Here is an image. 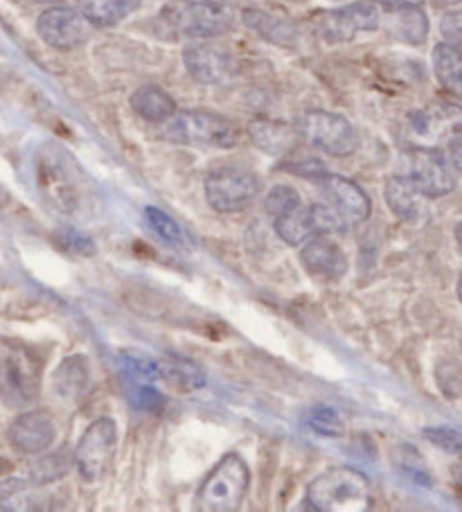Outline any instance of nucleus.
<instances>
[{"label":"nucleus","instance_id":"1","mask_svg":"<svg viewBox=\"0 0 462 512\" xmlns=\"http://www.w3.org/2000/svg\"><path fill=\"white\" fill-rule=\"evenodd\" d=\"M43 361L28 343L0 339V400L16 411H25L39 400Z\"/></svg>","mask_w":462,"mask_h":512},{"label":"nucleus","instance_id":"2","mask_svg":"<svg viewBox=\"0 0 462 512\" xmlns=\"http://www.w3.org/2000/svg\"><path fill=\"white\" fill-rule=\"evenodd\" d=\"M307 506L318 512H361L372 508L368 476L354 467H332L309 483Z\"/></svg>","mask_w":462,"mask_h":512},{"label":"nucleus","instance_id":"3","mask_svg":"<svg viewBox=\"0 0 462 512\" xmlns=\"http://www.w3.org/2000/svg\"><path fill=\"white\" fill-rule=\"evenodd\" d=\"M161 23L183 39H212L235 28V16L215 0H172L163 7Z\"/></svg>","mask_w":462,"mask_h":512},{"label":"nucleus","instance_id":"4","mask_svg":"<svg viewBox=\"0 0 462 512\" xmlns=\"http://www.w3.org/2000/svg\"><path fill=\"white\" fill-rule=\"evenodd\" d=\"M163 136L176 145L233 149L239 145V129L226 116L206 109L176 111L167 120Z\"/></svg>","mask_w":462,"mask_h":512},{"label":"nucleus","instance_id":"5","mask_svg":"<svg viewBox=\"0 0 462 512\" xmlns=\"http://www.w3.org/2000/svg\"><path fill=\"white\" fill-rule=\"evenodd\" d=\"M251 488V470L239 454H226L203 479L194 494V508L203 512H230L242 506Z\"/></svg>","mask_w":462,"mask_h":512},{"label":"nucleus","instance_id":"6","mask_svg":"<svg viewBox=\"0 0 462 512\" xmlns=\"http://www.w3.org/2000/svg\"><path fill=\"white\" fill-rule=\"evenodd\" d=\"M300 140L321 149L327 156H350L357 152L359 136L348 118L330 111H307L296 120Z\"/></svg>","mask_w":462,"mask_h":512},{"label":"nucleus","instance_id":"7","mask_svg":"<svg viewBox=\"0 0 462 512\" xmlns=\"http://www.w3.org/2000/svg\"><path fill=\"white\" fill-rule=\"evenodd\" d=\"M118 447V425L111 418H97L79 438L75 447V467L84 483L97 485L106 479Z\"/></svg>","mask_w":462,"mask_h":512},{"label":"nucleus","instance_id":"8","mask_svg":"<svg viewBox=\"0 0 462 512\" xmlns=\"http://www.w3.org/2000/svg\"><path fill=\"white\" fill-rule=\"evenodd\" d=\"M260 188V179L239 167H224V170L212 172L203 183L210 208L221 215L242 213L257 199Z\"/></svg>","mask_w":462,"mask_h":512},{"label":"nucleus","instance_id":"9","mask_svg":"<svg viewBox=\"0 0 462 512\" xmlns=\"http://www.w3.org/2000/svg\"><path fill=\"white\" fill-rule=\"evenodd\" d=\"M404 176L426 199L447 197L456 190V176L447 158L431 147H415L404 154Z\"/></svg>","mask_w":462,"mask_h":512},{"label":"nucleus","instance_id":"10","mask_svg":"<svg viewBox=\"0 0 462 512\" xmlns=\"http://www.w3.org/2000/svg\"><path fill=\"white\" fill-rule=\"evenodd\" d=\"M312 25L323 41L348 43L363 32H375L379 28V10L370 3H350L339 10L318 12Z\"/></svg>","mask_w":462,"mask_h":512},{"label":"nucleus","instance_id":"11","mask_svg":"<svg viewBox=\"0 0 462 512\" xmlns=\"http://www.w3.org/2000/svg\"><path fill=\"white\" fill-rule=\"evenodd\" d=\"M93 23L82 12L70 7H50L37 21V32L46 46L55 50L82 48L91 39Z\"/></svg>","mask_w":462,"mask_h":512},{"label":"nucleus","instance_id":"12","mask_svg":"<svg viewBox=\"0 0 462 512\" xmlns=\"http://www.w3.org/2000/svg\"><path fill=\"white\" fill-rule=\"evenodd\" d=\"M7 440L19 454H43L57 440V422L48 411L25 409L7 429Z\"/></svg>","mask_w":462,"mask_h":512},{"label":"nucleus","instance_id":"13","mask_svg":"<svg viewBox=\"0 0 462 512\" xmlns=\"http://www.w3.org/2000/svg\"><path fill=\"white\" fill-rule=\"evenodd\" d=\"M321 190L325 203L336 210V215L343 219L345 226L352 228L368 222L372 203L357 183L339 174H327L321 179Z\"/></svg>","mask_w":462,"mask_h":512},{"label":"nucleus","instance_id":"14","mask_svg":"<svg viewBox=\"0 0 462 512\" xmlns=\"http://www.w3.org/2000/svg\"><path fill=\"white\" fill-rule=\"evenodd\" d=\"M408 127L420 140H442L462 131V107L451 102H433L408 116Z\"/></svg>","mask_w":462,"mask_h":512},{"label":"nucleus","instance_id":"15","mask_svg":"<svg viewBox=\"0 0 462 512\" xmlns=\"http://www.w3.org/2000/svg\"><path fill=\"white\" fill-rule=\"evenodd\" d=\"M300 262L314 278L325 282H336L348 273V258L330 235H316L302 244Z\"/></svg>","mask_w":462,"mask_h":512},{"label":"nucleus","instance_id":"16","mask_svg":"<svg viewBox=\"0 0 462 512\" xmlns=\"http://www.w3.org/2000/svg\"><path fill=\"white\" fill-rule=\"evenodd\" d=\"M183 64L190 77L199 84H224L233 75V59L226 50L210 43H192L183 50Z\"/></svg>","mask_w":462,"mask_h":512},{"label":"nucleus","instance_id":"17","mask_svg":"<svg viewBox=\"0 0 462 512\" xmlns=\"http://www.w3.org/2000/svg\"><path fill=\"white\" fill-rule=\"evenodd\" d=\"M244 25L257 37L273 43L278 48H296L300 41L298 25L293 23L289 16L275 14L260 10V7H251V10H244L242 14Z\"/></svg>","mask_w":462,"mask_h":512},{"label":"nucleus","instance_id":"18","mask_svg":"<svg viewBox=\"0 0 462 512\" xmlns=\"http://www.w3.org/2000/svg\"><path fill=\"white\" fill-rule=\"evenodd\" d=\"M91 386V364L84 355L66 357L52 375V388L64 402H82L91 393Z\"/></svg>","mask_w":462,"mask_h":512},{"label":"nucleus","instance_id":"19","mask_svg":"<svg viewBox=\"0 0 462 512\" xmlns=\"http://www.w3.org/2000/svg\"><path fill=\"white\" fill-rule=\"evenodd\" d=\"M384 199L393 215L408 224L422 222L426 215V197L404 174L390 176L384 185Z\"/></svg>","mask_w":462,"mask_h":512},{"label":"nucleus","instance_id":"20","mask_svg":"<svg viewBox=\"0 0 462 512\" xmlns=\"http://www.w3.org/2000/svg\"><path fill=\"white\" fill-rule=\"evenodd\" d=\"M50 497L43 492V485L25 479L0 481V510L7 512H28L46 510Z\"/></svg>","mask_w":462,"mask_h":512},{"label":"nucleus","instance_id":"21","mask_svg":"<svg viewBox=\"0 0 462 512\" xmlns=\"http://www.w3.org/2000/svg\"><path fill=\"white\" fill-rule=\"evenodd\" d=\"M248 136L262 152L273 156L289 154L300 140L296 125H287V122L278 120H253L248 125Z\"/></svg>","mask_w":462,"mask_h":512},{"label":"nucleus","instance_id":"22","mask_svg":"<svg viewBox=\"0 0 462 512\" xmlns=\"http://www.w3.org/2000/svg\"><path fill=\"white\" fill-rule=\"evenodd\" d=\"M131 109L136 113L138 118L147 120V122H167L170 118H174V113L179 111L176 109L174 97L165 91L161 86H140L136 93L131 95Z\"/></svg>","mask_w":462,"mask_h":512},{"label":"nucleus","instance_id":"23","mask_svg":"<svg viewBox=\"0 0 462 512\" xmlns=\"http://www.w3.org/2000/svg\"><path fill=\"white\" fill-rule=\"evenodd\" d=\"M433 70L444 91L462 100V50L451 43H438L433 48Z\"/></svg>","mask_w":462,"mask_h":512},{"label":"nucleus","instance_id":"24","mask_svg":"<svg viewBox=\"0 0 462 512\" xmlns=\"http://www.w3.org/2000/svg\"><path fill=\"white\" fill-rule=\"evenodd\" d=\"M140 0H79L82 12L95 28H113L136 10Z\"/></svg>","mask_w":462,"mask_h":512},{"label":"nucleus","instance_id":"25","mask_svg":"<svg viewBox=\"0 0 462 512\" xmlns=\"http://www.w3.org/2000/svg\"><path fill=\"white\" fill-rule=\"evenodd\" d=\"M161 364V379L181 393H192L206 386V373L185 357H167L158 361Z\"/></svg>","mask_w":462,"mask_h":512},{"label":"nucleus","instance_id":"26","mask_svg":"<svg viewBox=\"0 0 462 512\" xmlns=\"http://www.w3.org/2000/svg\"><path fill=\"white\" fill-rule=\"evenodd\" d=\"M273 228H275V235L289 246H302L318 235L309 208H296L287 215L275 217Z\"/></svg>","mask_w":462,"mask_h":512},{"label":"nucleus","instance_id":"27","mask_svg":"<svg viewBox=\"0 0 462 512\" xmlns=\"http://www.w3.org/2000/svg\"><path fill=\"white\" fill-rule=\"evenodd\" d=\"M395 32L399 39L411 43V46H422L429 37V19H426L422 7L408 5L402 10H395Z\"/></svg>","mask_w":462,"mask_h":512},{"label":"nucleus","instance_id":"28","mask_svg":"<svg viewBox=\"0 0 462 512\" xmlns=\"http://www.w3.org/2000/svg\"><path fill=\"white\" fill-rule=\"evenodd\" d=\"M73 465H75V452L70 454L68 449H59V452L43 456V458H39V461L32 463L30 479L41 483V485L57 483L59 479H64Z\"/></svg>","mask_w":462,"mask_h":512},{"label":"nucleus","instance_id":"29","mask_svg":"<svg viewBox=\"0 0 462 512\" xmlns=\"http://www.w3.org/2000/svg\"><path fill=\"white\" fill-rule=\"evenodd\" d=\"M305 422L309 429L325 438H339L345 431L343 418L334 409H330V406H314V409H309Z\"/></svg>","mask_w":462,"mask_h":512},{"label":"nucleus","instance_id":"30","mask_svg":"<svg viewBox=\"0 0 462 512\" xmlns=\"http://www.w3.org/2000/svg\"><path fill=\"white\" fill-rule=\"evenodd\" d=\"M296 208H300V194L296 188H291V185H287V183L273 185L264 199V210L273 219L287 215Z\"/></svg>","mask_w":462,"mask_h":512},{"label":"nucleus","instance_id":"31","mask_svg":"<svg viewBox=\"0 0 462 512\" xmlns=\"http://www.w3.org/2000/svg\"><path fill=\"white\" fill-rule=\"evenodd\" d=\"M145 219L147 224L154 228V233L165 240L167 244H183V228L179 226L174 217H170L165 210L156 206L145 208Z\"/></svg>","mask_w":462,"mask_h":512},{"label":"nucleus","instance_id":"32","mask_svg":"<svg viewBox=\"0 0 462 512\" xmlns=\"http://www.w3.org/2000/svg\"><path fill=\"white\" fill-rule=\"evenodd\" d=\"M397 467L408 476V479H413L415 483L433 485V476L426 472V467H424V461L420 458V454H417L415 449H411L408 445L399 447Z\"/></svg>","mask_w":462,"mask_h":512},{"label":"nucleus","instance_id":"33","mask_svg":"<svg viewBox=\"0 0 462 512\" xmlns=\"http://www.w3.org/2000/svg\"><path fill=\"white\" fill-rule=\"evenodd\" d=\"M422 434L431 445L440 447L442 452L462 456V429H456V427H426Z\"/></svg>","mask_w":462,"mask_h":512},{"label":"nucleus","instance_id":"34","mask_svg":"<svg viewBox=\"0 0 462 512\" xmlns=\"http://www.w3.org/2000/svg\"><path fill=\"white\" fill-rule=\"evenodd\" d=\"M131 402L136 409L140 411H147V413H158L163 409V395L156 391V388L145 386V384H138L136 388L131 391Z\"/></svg>","mask_w":462,"mask_h":512},{"label":"nucleus","instance_id":"35","mask_svg":"<svg viewBox=\"0 0 462 512\" xmlns=\"http://www.w3.org/2000/svg\"><path fill=\"white\" fill-rule=\"evenodd\" d=\"M59 244H61V249L73 251V253H79V255H93L95 253L93 240H88V237L82 235L79 231H70V228H66V231L59 233Z\"/></svg>","mask_w":462,"mask_h":512},{"label":"nucleus","instance_id":"36","mask_svg":"<svg viewBox=\"0 0 462 512\" xmlns=\"http://www.w3.org/2000/svg\"><path fill=\"white\" fill-rule=\"evenodd\" d=\"M284 170H289L298 176H305V179H323V176H327L325 165L318 161V158H312V156H307L305 161L300 158V161L287 163L284 165Z\"/></svg>","mask_w":462,"mask_h":512},{"label":"nucleus","instance_id":"37","mask_svg":"<svg viewBox=\"0 0 462 512\" xmlns=\"http://www.w3.org/2000/svg\"><path fill=\"white\" fill-rule=\"evenodd\" d=\"M442 34L449 39L451 46H456V43L462 39V14L444 16Z\"/></svg>","mask_w":462,"mask_h":512},{"label":"nucleus","instance_id":"38","mask_svg":"<svg viewBox=\"0 0 462 512\" xmlns=\"http://www.w3.org/2000/svg\"><path fill=\"white\" fill-rule=\"evenodd\" d=\"M449 161L458 172H462V134L449 140Z\"/></svg>","mask_w":462,"mask_h":512},{"label":"nucleus","instance_id":"39","mask_svg":"<svg viewBox=\"0 0 462 512\" xmlns=\"http://www.w3.org/2000/svg\"><path fill=\"white\" fill-rule=\"evenodd\" d=\"M377 3L388 7V10H402V7H408V5H420L422 0H377Z\"/></svg>","mask_w":462,"mask_h":512},{"label":"nucleus","instance_id":"40","mask_svg":"<svg viewBox=\"0 0 462 512\" xmlns=\"http://www.w3.org/2000/svg\"><path fill=\"white\" fill-rule=\"evenodd\" d=\"M7 201H10V194H7V190L3 188V185H0V208H3Z\"/></svg>","mask_w":462,"mask_h":512},{"label":"nucleus","instance_id":"41","mask_svg":"<svg viewBox=\"0 0 462 512\" xmlns=\"http://www.w3.org/2000/svg\"><path fill=\"white\" fill-rule=\"evenodd\" d=\"M456 244H458V249L462 251V222L456 226Z\"/></svg>","mask_w":462,"mask_h":512},{"label":"nucleus","instance_id":"42","mask_svg":"<svg viewBox=\"0 0 462 512\" xmlns=\"http://www.w3.org/2000/svg\"><path fill=\"white\" fill-rule=\"evenodd\" d=\"M453 476H456L458 488H462V467H456V470H453Z\"/></svg>","mask_w":462,"mask_h":512},{"label":"nucleus","instance_id":"43","mask_svg":"<svg viewBox=\"0 0 462 512\" xmlns=\"http://www.w3.org/2000/svg\"><path fill=\"white\" fill-rule=\"evenodd\" d=\"M440 3H444V5H460L462 0H440Z\"/></svg>","mask_w":462,"mask_h":512},{"label":"nucleus","instance_id":"44","mask_svg":"<svg viewBox=\"0 0 462 512\" xmlns=\"http://www.w3.org/2000/svg\"><path fill=\"white\" fill-rule=\"evenodd\" d=\"M458 298L462 300V276H460V280H458Z\"/></svg>","mask_w":462,"mask_h":512},{"label":"nucleus","instance_id":"45","mask_svg":"<svg viewBox=\"0 0 462 512\" xmlns=\"http://www.w3.org/2000/svg\"><path fill=\"white\" fill-rule=\"evenodd\" d=\"M30 3H57V0H30Z\"/></svg>","mask_w":462,"mask_h":512},{"label":"nucleus","instance_id":"46","mask_svg":"<svg viewBox=\"0 0 462 512\" xmlns=\"http://www.w3.org/2000/svg\"><path fill=\"white\" fill-rule=\"evenodd\" d=\"M215 3H221V0H215Z\"/></svg>","mask_w":462,"mask_h":512}]
</instances>
